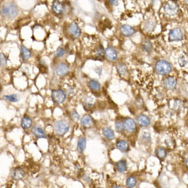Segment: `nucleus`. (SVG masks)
<instances>
[{
  "mask_svg": "<svg viewBox=\"0 0 188 188\" xmlns=\"http://www.w3.org/2000/svg\"><path fill=\"white\" fill-rule=\"evenodd\" d=\"M1 13L4 17H6L7 18L13 19L17 16L18 9L17 5L14 3L8 2L3 6L2 8Z\"/></svg>",
  "mask_w": 188,
  "mask_h": 188,
  "instance_id": "1",
  "label": "nucleus"
},
{
  "mask_svg": "<svg viewBox=\"0 0 188 188\" xmlns=\"http://www.w3.org/2000/svg\"><path fill=\"white\" fill-rule=\"evenodd\" d=\"M51 97L52 100L56 104H62L64 102L67 95L63 90H55L52 92Z\"/></svg>",
  "mask_w": 188,
  "mask_h": 188,
  "instance_id": "6",
  "label": "nucleus"
},
{
  "mask_svg": "<svg viewBox=\"0 0 188 188\" xmlns=\"http://www.w3.org/2000/svg\"><path fill=\"white\" fill-rule=\"evenodd\" d=\"M71 117H72V119L73 120H74L75 122H77L80 120V117L79 116V114H78L75 111H73L71 113Z\"/></svg>",
  "mask_w": 188,
  "mask_h": 188,
  "instance_id": "37",
  "label": "nucleus"
},
{
  "mask_svg": "<svg viewBox=\"0 0 188 188\" xmlns=\"http://www.w3.org/2000/svg\"><path fill=\"white\" fill-rule=\"evenodd\" d=\"M141 140L143 141L144 143H150L151 142V136L148 132H143L141 134Z\"/></svg>",
  "mask_w": 188,
  "mask_h": 188,
  "instance_id": "33",
  "label": "nucleus"
},
{
  "mask_svg": "<svg viewBox=\"0 0 188 188\" xmlns=\"http://www.w3.org/2000/svg\"><path fill=\"white\" fill-rule=\"evenodd\" d=\"M105 55V50L104 47L102 45H99V46L96 49L95 51V56L97 58H100Z\"/></svg>",
  "mask_w": 188,
  "mask_h": 188,
  "instance_id": "34",
  "label": "nucleus"
},
{
  "mask_svg": "<svg viewBox=\"0 0 188 188\" xmlns=\"http://www.w3.org/2000/svg\"><path fill=\"white\" fill-rule=\"evenodd\" d=\"M184 2L187 5H188V0H184Z\"/></svg>",
  "mask_w": 188,
  "mask_h": 188,
  "instance_id": "42",
  "label": "nucleus"
},
{
  "mask_svg": "<svg viewBox=\"0 0 188 188\" xmlns=\"http://www.w3.org/2000/svg\"><path fill=\"white\" fill-rule=\"evenodd\" d=\"M116 146L119 150L123 152H126L129 149V146L128 143L123 140H119V142H117L116 144Z\"/></svg>",
  "mask_w": 188,
  "mask_h": 188,
  "instance_id": "17",
  "label": "nucleus"
},
{
  "mask_svg": "<svg viewBox=\"0 0 188 188\" xmlns=\"http://www.w3.org/2000/svg\"><path fill=\"white\" fill-rule=\"evenodd\" d=\"M3 98L9 102H17L18 101H19L20 98L18 97L17 95H16V94H12V95H6V96H4Z\"/></svg>",
  "mask_w": 188,
  "mask_h": 188,
  "instance_id": "31",
  "label": "nucleus"
},
{
  "mask_svg": "<svg viewBox=\"0 0 188 188\" xmlns=\"http://www.w3.org/2000/svg\"><path fill=\"white\" fill-rule=\"evenodd\" d=\"M88 86L90 89L93 91H99L101 88L100 83L95 79L90 80V82H88Z\"/></svg>",
  "mask_w": 188,
  "mask_h": 188,
  "instance_id": "27",
  "label": "nucleus"
},
{
  "mask_svg": "<svg viewBox=\"0 0 188 188\" xmlns=\"http://www.w3.org/2000/svg\"><path fill=\"white\" fill-rule=\"evenodd\" d=\"M156 26V23L155 20H154L153 19H148L147 20H146V22L144 23V29L147 31V32H151V31H152L154 30Z\"/></svg>",
  "mask_w": 188,
  "mask_h": 188,
  "instance_id": "18",
  "label": "nucleus"
},
{
  "mask_svg": "<svg viewBox=\"0 0 188 188\" xmlns=\"http://www.w3.org/2000/svg\"><path fill=\"white\" fill-rule=\"evenodd\" d=\"M155 72L159 75H166L170 73L172 67L169 62L164 60H161L156 62L154 67Z\"/></svg>",
  "mask_w": 188,
  "mask_h": 188,
  "instance_id": "2",
  "label": "nucleus"
},
{
  "mask_svg": "<svg viewBox=\"0 0 188 188\" xmlns=\"http://www.w3.org/2000/svg\"><path fill=\"white\" fill-rule=\"evenodd\" d=\"M178 64L182 67L188 64V53L186 52L182 53L178 58Z\"/></svg>",
  "mask_w": 188,
  "mask_h": 188,
  "instance_id": "21",
  "label": "nucleus"
},
{
  "mask_svg": "<svg viewBox=\"0 0 188 188\" xmlns=\"http://www.w3.org/2000/svg\"><path fill=\"white\" fill-rule=\"evenodd\" d=\"M105 56L109 61H115L117 58V52L112 46H108L105 50Z\"/></svg>",
  "mask_w": 188,
  "mask_h": 188,
  "instance_id": "11",
  "label": "nucleus"
},
{
  "mask_svg": "<svg viewBox=\"0 0 188 188\" xmlns=\"http://www.w3.org/2000/svg\"><path fill=\"white\" fill-rule=\"evenodd\" d=\"M137 184V179L134 176H131L126 181V186L129 188L134 187Z\"/></svg>",
  "mask_w": 188,
  "mask_h": 188,
  "instance_id": "32",
  "label": "nucleus"
},
{
  "mask_svg": "<svg viewBox=\"0 0 188 188\" xmlns=\"http://www.w3.org/2000/svg\"><path fill=\"white\" fill-rule=\"evenodd\" d=\"M124 129L128 133H132L136 129V123L135 121L131 118L126 119L123 122Z\"/></svg>",
  "mask_w": 188,
  "mask_h": 188,
  "instance_id": "9",
  "label": "nucleus"
},
{
  "mask_svg": "<svg viewBox=\"0 0 188 188\" xmlns=\"http://www.w3.org/2000/svg\"><path fill=\"white\" fill-rule=\"evenodd\" d=\"M142 49L144 52L148 53H151L153 49V46H152V43L148 40H144L142 43Z\"/></svg>",
  "mask_w": 188,
  "mask_h": 188,
  "instance_id": "25",
  "label": "nucleus"
},
{
  "mask_svg": "<svg viewBox=\"0 0 188 188\" xmlns=\"http://www.w3.org/2000/svg\"><path fill=\"white\" fill-rule=\"evenodd\" d=\"M155 154L157 155L158 158L161 159V160H163L164 159L166 156H167V151L166 150L162 147H159L157 148L156 151H155Z\"/></svg>",
  "mask_w": 188,
  "mask_h": 188,
  "instance_id": "29",
  "label": "nucleus"
},
{
  "mask_svg": "<svg viewBox=\"0 0 188 188\" xmlns=\"http://www.w3.org/2000/svg\"><path fill=\"white\" fill-rule=\"evenodd\" d=\"M25 176L24 170L21 167L15 168L13 171L12 176L14 179L19 180L23 179Z\"/></svg>",
  "mask_w": 188,
  "mask_h": 188,
  "instance_id": "16",
  "label": "nucleus"
},
{
  "mask_svg": "<svg viewBox=\"0 0 188 188\" xmlns=\"http://www.w3.org/2000/svg\"><path fill=\"white\" fill-rule=\"evenodd\" d=\"M41 65V66L39 67V69H40V72H41V73H46V70H47L46 67L45 65Z\"/></svg>",
  "mask_w": 188,
  "mask_h": 188,
  "instance_id": "39",
  "label": "nucleus"
},
{
  "mask_svg": "<svg viewBox=\"0 0 188 188\" xmlns=\"http://www.w3.org/2000/svg\"><path fill=\"white\" fill-rule=\"evenodd\" d=\"M183 39V33L181 28H174L170 30L169 33V41H179Z\"/></svg>",
  "mask_w": 188,
  "mask_h": 188,
  "instance_id": "7",
  "label": "nucleus"
},
{
  "mask_svg": "<svg viewBox=\"0 0 188 188\" xmlns=\"http://www.w3.org/2000/svg\"><path fill=\"white\" fill-rule=\"evenodd\" d=\"M116 69L118 73L122 76H124L127 75L128 72V69L127 66L122 63H119L116 65Z\"/></svg>",
  "mask_w": 188,
  "mask_h": 188,
  "instance_id": "19",
  "label": "nucleus"
},
{
  "mask_svg": "<svg viewBox=\"0 0 188 188\" xmlns=\"http://www.w3.org/2000/svg\"><path fill=\"white\" fill-rule=\"evenodd\" d=\"M87 140L85 137H81L78 139L77 144V149L80 153H83L86 148Z\"/></svg>",
  "mask_w": 188,
  "mask_h": 188,
  "instance_id": "23",
  "label": "nucleus"
},
{
  "mask_svg": "<svg viewBox=\"0 0 188 188\" xmlns=\"http://www.w3.org/2000/svg\"><path fill=\"white\" fill-rule=\"evenodd\" d=\"M185 164H186V167L188 169V158L186 159V162H185Z\"/></svg>",
  "mask_w": 188,
  "mask_h": 188,
  "instance_id": "41",
  "label": "nucleus"
},
{
  "mask_svg": "<svg viewBox=\"0 0 188 188\" xmlns=\"http://www.w3.org/2000/svg\"><path fill=\"white\" fill-rule=\"evenodd\" d=\"M52 10L57 14H60L64 13L65 10L64 5L58 0H54L52 4Z\"/></svg>",
  "mask_w": 188,
  "mask_h": 188,
  "instance_id": "13",
  "label": "nucleus"
},
{
  "mask_svg": "<svg viewBox=\"0 0 188 188\" xmlns=\"http://www.w3.org/2000/svg\"><path fill=\"white\" fill-rule=\"evenodd\" d=\"M31 124H32V120H31V118H29L28 116H25L22 118L21 125L22 127L25 129H28L31 127Z\"/></svg>",
  "mask_w": 188,
  "mask_h": 188,
  "instance_id": "26",
  "label": "nucleus"
},
{
  "mask_svg": "<svg viewBox=\"0 0 188 188\" xmlns=\"http://www.w3.org/2000/svg\"><path fill=\"white\" fill-rule=\"evenodd\" d=\"M116 166L118 170L120 172H121V173L125 172L127 169V163L125 160H120L119 162H117L116 164Z\"/></svg>",
  "mask_w": 188,
  "mask_h": 188,
  "instance_id": "30",
  "label": "nucleus"
},
{
  "mask_svg": "<svg viewBox=\"0 0 188 188\" xmlns=\"http://www.w3.org/2000/svg\"><path fill=\"white\" fill-rule=\"evenodd\" d=\"M109 2L112 6H117L119 4V0H109Z\"/></svg>",
  "mask_w": 188,
  "mask_h": 188,
  "instance_id": "40",
  "label": "nucleus"
},
{
  "mask_svg": "<svg viewBox=\"0 0 188 188\" xmlns=\"http://www.w3.org/2000/svg\"><path fill=\"white\" fill-rule=\"evenodd\" d=\"M65 53V49L63 48V47H59L55 53V56L57 58H60L64 56Z\"/></svg>",
  "mask_w": 188,
  "mask_h": 188,
  "instance_id": "35",
  "label": "nucleus"
},
{
  "mask_svg": "<svg viewBox=\"0 0 188 188\" xmlns=\"http://www.w3.org/2000/svg\"><path fill=\"white\" fill-rule=\"evenodd\" d=\"M31 133H32L36 137L40 139H45L46 137V134L43 130L38 125H35L31 129Z\"/></svg>",
  "mask_w": 188,
  "mask_h": 188,
  "instance_id": "14",
  "label": "nucleus"
},
{
  "mask_svg": "<svg viewBox=\"0 0 188 188\" xmlns=\"http://www.w3.org/2000/svg\"><path fill=\"white\" fill-rule=\"evenodd\" d=\"M179 5L175 0H168L164 6L165 13L169 17H174L179 12Z\"/></svg>",
  "mask_w": 188,
  "mask_h": 188,
  "instance_id": "3",
  "label": "nucleus"
},
{
  "mask_svg": "<svg viewBox=\"0 0 188 188\" xmlns=\"http://www.w3.org/2000/svg\"><path fill=\"white\" fill-rule=\"evenodd\" d=\"M95 105V101L94 99L92 97H87L85 99L84 103V108L87 111L92 110Z\"/></svg>",
  "mask_w": 188,
  "mask_h": 188,
  "instance_id": "20",
  "label": "nucleus"
},
{
  "mask_svg": "<svg viewBox=\"0 0 188 188\" xmlns=\"http://www.w3.org/2000/svg\"><path fill=\"white\" fill-rule=\"evenodd\" d=\"M124 129L123 123L121 121H117L116 122V130L119 132H122Z\"/></svg>",
  "mask_w": 188,
  "mask_h": 188,
  "instance_id": "36",
  "label": "nucleus"
},
{
  "mask_svg": "<svg viewBox=\"0 0 188 188\" xmlns=\"http://www.w3.org/2000/svg\"><path fill=\"white\" fill-rule=\"evenodd\" d=\"M163 85L167 90H174L177 85V80L174 77L168 76L164 80Z\"/></svg>",
  "mask_w": 188,
  "mask_h": 188,
  "instance_id": "10",
  "label": "nucleus"
},
{
  "mask_svg": "<svg viewBox=\"0 0 188 188\" xmlns=\"http://www.w3.org/2000/svg\"><path fill=\"white\" fill-rule=\"evenodd\" d=\"M0 64H1V66H5L7 64V59L5 55L3 53L0 55Z\"/></svg>",
  "mask_w": 188,
  "mask_h": 188,
  "instance_id": "38",
  "label": "nucleus"
},
{
  "mask_svg": "<svg viewBox=\"0 0 188 188\" xmlns=\"http://www.w3.org/2000/svg\"><path fill=\"white\" fill-rule=\"evenodd\" d=\"M68 35L73 39H78L81 35V29L75 22L71 23L67 28Z\"/></svg>",
  "mask_w": 188,
  "mask_h": 188,
  "instance_id": "5",
  "label": "nucleus"
},
{
  "mask_svg": "<svg viewBox=\"0 0 188 188\" xmlns=\"http://www.w3.org/2000/svg\"><path fill=\"white\" fill-rule=\"evenodd\" d=\"M138 124L142 127H147L151 124V119L145 115H140L137 119Z\"/></svg>",
  "mask_w": 188,
  "mask_h": 188,
  "instance_id": "15",
  "label": "nucleus"
},
{
  "mask_svg": "<svg viewBox=\"0 0 188 188\" xmlns=\"http://www.w3.org/2000/svg\"><path fill=\"white\" fill-rule=\"evenodd\" d=\"M21 55L23 60H28L31 57V52L24 45L21 46Z\"/></svg>",
  "mask_w": 188,
  "mask_h": 188,
  "instance_id": "28",
  "label": "nucleus"
},
{
  "mask_svg": "<svg viewBox=\"0 0 188 188\" xmlns=\"http://www.w3.org/2000/svg\"><path fill=\"white\" fill-rule=\"evenodd\" d=\"M120 31L123 36L130 37L135 34V29L131 25H123L120 27Z\"/></svg>",
  "mask_w": 188,
  "mask_h": 188,
  "instance_id": "8",
  "label": "nucleus"
},
{
  "mask_svg": "<svg viewBox=\"0 0 188 188\" xmlns=\"http://www.w3.org/2000/svg\"><path fill=\"white\" fill-rule=\"evenodd\" d=\"M70 126L67 122L64 120L57 121L54 124V129L56 133L60 135H65L69 130Z\"/></svg>",
  "mask_w": 188,
  "mask_h": 188,
  "instance_id": "4",
  "label": "nucleus"
},
{
  "mask_svg": "<svg viewBox=\"0 0 188 188\" xmlns=\"http://www.w3.org/2000/svg\"><path fill=\"white\" fill-rule=\"evenodd\" d=\"M69 70V68L67 65H66L64 63H60L58 64L55 68V72L57 75L62 76L65 75Z\"/></svg>",
  "mask_w": 188,
  "mask_h": 188,
  "instance_id": "12",
  "label": "nucleus"
},
{
  "mask_svg": "<svg viewBox=\"0 0 188 188\" xmlns=\"http://www.w3.org/2000/svg\"><path fill=\"white\" fill-rule=\"evenodd\" d=\"M102 133L104 137L108 140H113L115 138L114 132L109 127H105L102 130Z\"/></svg>",
  "mask_w": 188,
  "mask_h": 188,
  "instance_id": "22",
  "label": "nucleus"
},
{
  "mask_svg": "<svg viewBox=\"0 0 188 188\" xmlns=\"http://www.w3.org/2000/svg\"><path fill=\"white\" fill-rule=\"evenodd\" d=\"M93 123V119L89 115H85L81 119V124L83 127H89Z\"/></svg>",
  "mask_w": 188,
  "mask_h": 188,
  "instance_id": "24",
  "label": "nucleus"
}]
</instances>
